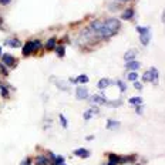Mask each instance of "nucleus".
<instances>
[{
	"label": "nucleus",
	"mask_w": 165,
	"mask_h": 165,
	"mask_svg": "<svg viewBox=\"0 0 165 165\" xmlns=\"http://www.w3.org/2000/svg\"><path fill=\"white\" fill-rule=\"evenodd\" d=\"M120 27H121V23H120L118 19H114V17L107 19V20H104V23H103V29L100 30L98 36H100V37H111V36H114V34L120 30Z\"/></svg>",
	"instance_id": "nucleus-1"
},
{
	"label": "nucleus",
	"mask_w": 165,
	"mask_h": 165,
	"mask_svg": "<svg viewBox=\"0 0 165 165\" xmlns=\"http://www.w3.org/2000/svg\"><path fill=\"white\" fill-rule=\"evenodd\" d=\"M137 31L140 33V41L142 46H148L151 40V30L149 27H137Z\"/></svg>",
	"instance_id": "nucleus-2"
},
{
	"label": "nucleus",
	"mask_w": 165,
	"mask_h": 165,
	"mask_svg": "<svg viewBox=\"0 0 165 165\" xmlns=\"http://www.w3.org/2000/svg\"><path fill=\"white\" fill-rule=\"evenodd\" d=\"M88 101H90V104H93V105H103L107 103V98H105V95L101 93V94H95V95L88 97Z\"/></svg>",
	"instance_id": "nucleus-3"
},
{
	"label": "nucleus",
	"mask_w": 165,
	"mask_h": 165,
	"mask_svg": "<svg viewBox=\"0 0 165 165\" xmlns=\"http://www.w3.org/2000/svg\"><path fill=\"white\" fill-rule=\"evenodd\" d=\"M76 98L77 100H85V98H88V88L84 87V85L77 87V90H76Z\"/></svg>",
	"instance_id": "nucleus-4"
},
{
	"label": "nucleus",
	"mask_w": 165,
	"mask_h": 165,
	"mask_svg": "<svg viewBox=\"0 0 165 165\" xmlns=\"http://www.w3.org/2000/svg\"><path fill=\"white\" fill-rule=\"evenodd\" d=\"M2 58H3V64L4 66H9V67H13L14 64H16V60H14V57L11 56V54L6 53L2 56Z\"/></svg>",
	"instance_id": "nucleus-5"
},
{
	"label": "nucleus",
	"mask_w": 165,
	"mask_h": 165,
	"mask_svg": "<svg viewBox=\"0 0 165 165\" xmlns=\"http://www.w3.org/2000/svg\"><path fill=\"white\" fill-rule=\"evenodd\" d=\"M140 67H141V64H140L138 61H135V60L125 63V68H128V70H131V71H137Z\"/></svg>",
	"instance_id": "nucleus-6"
},
{
	"label": "nucleus",
	"mask_w": 165,
	"mask_h": 165,
	"mask_svg": "<svg viewBox=\"0 0 165 165\" xmlns=\"http://www.w3.org/2000/svg\"><path fill=\"white\" fill-rule=\"evenodd\" d=\"M31 51H34V48H33V41H29V43L24 44V47H23V56H24V57L30 56Z\"/></svg>",
	"instance_id": "nucleus-7"
},
{
	"label": "nucleus",
	"mask_w": 165,
	"mask_h": 165,
	"mask_svg": "<svg viewBox=\"0 0 165 165\" xmlns=\"http://www.w3.org/2000/svg\"><path fill=\"white\" fill-rule=\"evenodd\" d=\"M135 56H137V51H135L134 48H131V50H128L127 53L124 54V60H125V63L135 60Z\"/></svg>",
	"instance_id": "nucleus-8"
},
{
	"label": "nucleus",
	"mask_w": 165,
	"mask_h": 165,
	"mask_svg": "<svg viewBox=\"0 0 165 165\" xmlns=\"http://www.w3.org/2000/svg\"><path fill=\"white\" fill-rule=\"evenodd\" d=\"M94 114H98V108H90V110L84 111V114H83V118H84L85 121H87V120H91Z\"/></svg>",
	"instance_id": "nucleus-9"
},
{
	"label": "nucleus",
	"mask_w": 165,
	"mask_h": 165,
	"mask_svg": "<svg viewBox=\"0 0 165 165\" xmlns=\"http://www.w3.org/2000/svg\"><path fill=\"white\" fill-rule=\"evenodd\" d=\"M110 84H112V81L110 80V78H101V80L97 83V87L100 88V90H104V88H107Z\"/></svg>",
	"instance_id": "nucleus-10"
},
{
	"label": "nucleus",
	"mask_w": 165,
	"mask_h": 165,
	"mask_svg": "<svg viewBox=\"0 0 165 165\" xmlns=\"http://www.w3.org/2000/svg\"><path fill=\"white\" fill-rule=\"evenodd\" d=\"M74 155H77V157H81V158H88L90 157V151L85 148H78L74 151Z\"/></svg>",
	"instance_id": "nucleus-11"
},
{
	"label": "nucleus",
	"mask_w": 165,
	"mask_h": 165,
	"mask_svg": "<svg viewBox=\"0 0 165 165\" xmlns=\"http://www.w3.org/2000/svg\"><path fill=\"white\" fill-rule=\"evenodd\" d=\"M121 17H122V20H131L132 17H134V10L132 9H127V10L122 11Z\"/></svg>",
	"instance_id": "nucleus-12"
},
{
	"label": "nucleus",
	"mask_w": 165,
	"mask_h": 165,
	"mask_svg": "<svg viewBox=\"0 0 165 165\" xmlns=\"http://www.w3.org/2000/svg\"><path fill=\"white\" fill-rule=\"evenodd\" d=\"M128 103L131 105H135V107H138V105H142V98L141 97H131L128 100Z\"/></svg>",
	"instance_id": "nucleus-13"
},
{
	"label": "nucleus",
	"mask_w": 165,
	"mask_h": 165,
	"mask_svg": "<svg viewBox=\"0 0 165 165\" xmlns=\"http://www.w3.org/2000/svg\"><path fill=\"white\" fill-rule=\"evenodd\" d=\"M36 165H47L48 164V159L47 157H43V155H39L37 158H36Z\"/></svg>",
	"instance_id": "nucleus-14"
},
{
	"label": "nucleus",
	"mask_w": 165,
	"mask_h": 165,
	"mask_svg": "<svg viewBox=\"0 0 165 165\" xmlns=\"http://www.w3.org/2000/svg\"><path fill=\"white\" fill-rule=\"evenodd\" d=\"M71 81H74V83H78V84H85V83H88V77L85 74H81L78 76L76 80H71Z\"/></svg>",
	"instance_id": "nucleus-15"
},
{
	"label": "nucleus",
	"mask_w": 165,
	"mask_h": 165,
	"mask_svg": "<svg viewBox=\"0 0 165 165\" xmlns=\"http://www.w3.org/2000/svg\"><path fill=\"white\" fill-rule=\"evenodd\" d=\"M120 127V122L114 121V120H108L107 121V130H115V128Z\"/></svg>",
	"instance_id": "nucleus-16"
},
{
	"label": "nucleus",
	"mask_w": 165,
	"mask_h": 165,
	"mask_svg": "<svg viewBox=\"0 0 165 165\" xmlns=\"http://www.w3.org/2000/svg\"><path fill=\"white\" fill-rule=\"evenodd\" d=\"M6 44L11 46V47H20V41L17 39H9V40H6Z\"/></svg>",
	"instance_id": "nucleus-17"
},
{
	"label": "nucleus",
	"mask_w": 165,
	"mask_h": 165,
	"mask_svg": "<svg viewBox=\"0 0 165 165\" xmlns=\"http://www.w3.org/2000/svg\"><path fill=\"white\" fill-rule=\"evenodd\" d=\"M105 104H108V107H112V108H117L120 105H122L121 100H111V101H107Z\"/></svg>",
	"instance_id": "nucleus-18"
},
{
	"label": "nucleus",
	"mask_w": 165,
	"mask_h": 165,
	"mask_svg": "<svg viewBox=\"0 0 165 165\" xmlns=\"http://www.w3.org/2000/svg\"><path fill=\"white\" fill-rule=\"evenodd\" d=\"M149 73H151V81L155 84V81L158 80V70L152 67V68H149Z\"/></svg>",
	"instance_id": "nucleus-19"
},
{
	"label": "nucleus",
	"mask_w": 165,
	"mask_h": 165,
	"mask_svg": "<svg viewBox=\"0 0 165 165\" xmlns=\"http://www.w3.org/2000/svg\"><path fill=\"white\" fill-rule=\"evenodd\" d=\"M118 162H120V157L115 154H111L110 155V162H108V165H117Z\"/></svg>",
	"instance_id": "nucleus-20"
},
{
	"label": "nucleus",
	"mask_w": 165,
	"mask_h": 165,
	"mask_svg": "<svg viewBox=\"0 0 165 165\" xmlns=\"http://www.w3.org/2000/svg\"><path fill=\"white\" fill-rule=\"evenodd\" d=\"M54 47H56V39L51 37L50 40H48L47 43H46V48H47V50H53Z\"/></svg>",
	"instance_id": "nucleus-21"
},
{
	"label": "nucleus",
	"mask_w": 165,
	"mask_h": 165,
	"mask_svg": "<svg viewBox=\"0 0 165 165\" xmlns=\"http://www.w3.org/2000/svg\"><path fill=\"white\" fill-rule=\"evenodd\" d=\"M56 48V53H57L58 57H64V54H66V48L63 46H58V47H54Z\"/></svg>",
	"instance_id": "nucleus-22"
},
{
	"label": "nucleus",
	"mask_w": 165,
	"mask_h": 165,
	"mask_svg": "<svg viewBox=\"0 0 165 165\" xmlns=\"http://www.w3.org/2000/svg\"><path fill=\"white\" fill-rule=\"evenodd\" d=\"M64 162V158L63 157H56L54 155V158H53V165H60V164H63Z\"/></svg>",
	"instance_id": "nucleus-23"
},
{
	"label": "nucleus",
	"mask_w": 165,
	"mask_h": 165,
	"mask_svg": "<svg viewBox=\"0 0 165 165\" xmlns=\"http://www.w3.org/2000/svg\"><path fill=\"white\" fill-rule=\"evenodd\" d=\"M58 118H60V122H61V125H63L64 128H67V127H68V122H67V120L64 118V115H63V114H60V115H58Z\"/></svg>",
	"instance_id": "nucleus-24"
},
{
	"label": "nucleus",
	"mask_w": 165,
	"mask_h": 165,
	"mask_svg": "<svg viewBox=\"0 0 165 165\" xmlns=\"http://www.w3.org/2000/svg\"><path fill=\"white\" fill-rule=\"evenodd\" d=\"M137 78H138V74H137L135 71H132V73L128 74V80L130 81H137Z\"/></svg>",
	"instance_id": "nucleus-25"
},
{
	"label": "nucleus",
	"mask_w": 165,
	"mask_h": 165,
	"mask_svg": "<svg viewBox=\"0 0 165 165\" xmlns=\"http://www.w3.org/2000/svg\"><path fill=\"white\" fill-rule=\"evenodd\" d=\"M0 91H2V95H3L4 98L9 97V91H7V88L4 87V85H0Z\"/></svg>",
	"instance_id": "nucleus-26"
},
{
	"label": "nucleus",
	"mask_w": 165,
	"mask_h": 165,
	"mask_svg": "<svg viewBox=\"0 0 165 165\" xmlns=\"http://www.w3.org/2000/svg\"><path fill=\"white\" fill-rule=\"evenodd\" d=\"M115 84L118 85V88H120L121 91H125V90H127V84H125V83H122V81H117Z\"/></svg>",
	"instance_id": "nucleus-27"
},
{
	"label": "nucleus",
	"mask_w": 165,
	"mask_h": 165,
	"mask_svg": "<svg viewBox=\"0 0 165 165\" xmlns=\"http://www.w3.org/2000/svg\"><path fill=\"white\" fill-rule=\"evenodd\" d=\"M135 157H124V158H120V162H127V161H134Z\"/></svg>",
	"instance_id": "nucleus-28"
},
{
	"label": "nucleus",
	"mask_w": 165,
	"mask_h": 165,
	"mask_svg": "<svg viewBox=\"0 0 165 165\" xmlns=\"http://www.w3.org/2000/svg\"><path fill=\"white\" fill-rule=\"evenodd\" d=\"M40 47H41V43H40V41H33V48H34V51L39 50Z\"/></svg>",
	"instance_id": "nucleus-29"
},
{
	"label": "nucleus",
	"mask_w": 165,
	"mask_h": 165,
	"mask_svg": "<svg viewBox=\"0 0 165 165\" xmlns=\"http://www.w3.org/2000/svg\"><path fill=\"white\" fill-rule=\"evenodd\" d=\"M0 68H2V73H3V74H9V71H7V68H6L4 64H0Z\"/></svg>",
	"instance_id": "nucleus-30"
},
{
	"label": "nucleus",
	"mask_w": 165,
	"mask_h": 165,
	"mask_svg": "<svg viewBox=\"0 0 165 165\" xmlns=\"http://www.w3.org/2000/svg\"><path fill=\"white\" fill-rule=\"evenodd\" d=\"M134 87L137 88V90H141L142 85H141V83H138V81H134Z\"/></svg>",
	"instance_id": "nucleus-31"
},
{
	"label": "nucleus",
	"mask_w": 165,
	"mask_h": 165,
	"mask_svg": "<svg viewBox=\"0 0 165 165\" xmlns=\"http://www.w3.org/2000/svg\"><path fill=\"white\" fill-rule=\"evenodd\" d=\"M30 164H31V159H30V158H26L20 165H30Z\"/></svg>",
	"instance_id": "nucleus-32"
},
{
	"label": "nucleus",
	"mask_w": 165,
	"mask_h": 165,
	"mask_svg": "<svg viewBox=\"0 0 165 165\" xmlns=\"http://www.w3.org/2000/svg\"><path fill=\"white\" fill-rule=\"evenodd\" d=\"M11 0H0V4H2V6H6V4H9Z\"/></svg>",
	"instance_id": "nucleus-33"
},
{
	"label": "nucleus",
	"mask_w": 165,
	"mask_h": 165,
	"mask_svg": "<svg viewBox=\"0 0 165 165\" xmlns=\"http://www.w3.org/2000/svg\"><path fill=\"white\" fill-rule=\"evenodd\" d=\"M118 2H128V0H118Z\"/></svg>",
	"instance_id": "nucleus-34"
},
{
	"label": "nucleus",
	"mask_w": 165,
	"mask_h": 165,
	"mask_svg": "<svg viewBox=\"0 0 165 165\" xmlns=\"http://www.w3.org/2000/svg\"><path fill=\"white\" fill-rule=\"evenodd\" d=\"M0 56H2V47H0Z\"/></svg>",
	"instance_id": "nucleus-35"
},
{
	"label": "nucleus",
	"mask_w": 165,
	"mask_h": 165,
	"mask_svg": "<svg viewBox=\"0 0 165 165\" xmlns=\"http://www.w3.org/2000/svg\"><path fill=\"white\" fill-rule=\"evenodd\" d=\"M60 165H66V164H60Z\"/></svg>",
	"instance_id": "nucleus-36"
}]
</instances>
